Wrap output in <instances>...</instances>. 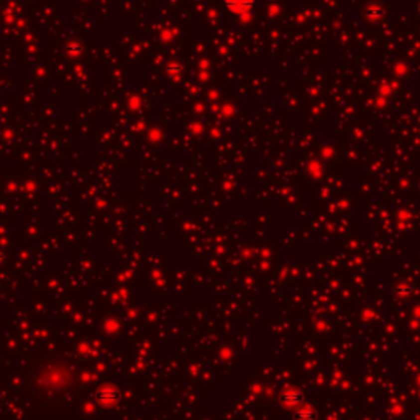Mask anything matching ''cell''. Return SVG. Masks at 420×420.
Masks as SVG:
<instances>
[{"label": "cell", "instance_id": "cell-1", "mask_svg": "<svg viewBox=\"0 0 420 420\" xmlns=\"http://www.w3.org/2000/svg\"><path fill=\"white\" fill-rule=\"evenodd\" d=\"M227 7L233 12L242 13L251 7V0H227Z\"/></svg>", "mask_w": 420, "mask_h": 420}]
</instances>
